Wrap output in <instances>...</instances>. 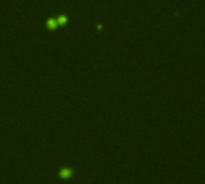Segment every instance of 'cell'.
Listing matches in <instances>:
<instances>
[{
  "label": "cell",
  "mask_w": 205,
  "mask_h": 184,
  "mask_svg": "<svg viewBox=\"0 0 205 184\" xmlns=\"http://www.w3.org/2000/svg\"><path fill=\"white\" fill-rule=\"evenodd\" d=\"M47 25H48V28H49V29H54L58 24H57V21H54V19H49L48 23H47Z\"/></svg>",
  "instance_id": "obj_1"
},
{
  "label": "cell",
  "mask_w": 205,
  "mask_h": 184,
  "mask_svg": "<svg viewBox=\"0 0 205 184\" xmlns=\"http://www.w3.org/2000/svg\"><path fill=\"white\" fill-rule=\"evenodd\" d=\"M67 22H68V19H67L65 16H60V17L57 19V24H59V25H64Z\"/></svg>",
  "instance_id": "obj_2"
},
{
  "label": "cell",
  "mask_w": 205,
  "mask_h": 184,
  "mask_svg": "<svg viewBox=\"0 0 205 184\" xmlns=\"http://www.w3.org/2000/svg\"><path fill=\"white\" fill-rule=\"evenodd\" d=\"M60 175H62V177H64V178L70 177V176H71V171H70V170H63Z\"/></svg>",
  "instance_id": "obj_3"
}]
</instances>
